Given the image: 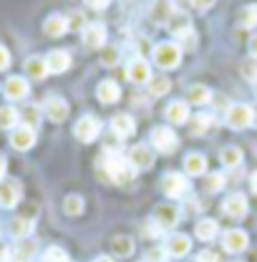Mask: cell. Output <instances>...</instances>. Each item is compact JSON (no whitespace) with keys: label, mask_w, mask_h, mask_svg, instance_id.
I'll list each match as a JSON object with an SVG mask.
<instances>
[{"label":"cell","mask_w":257,"mask_h":262,"mask_svg":"<svg viewBox=\"0 0 257 262\" xmlns=\"http://www.w3.org/2000/svg\"><path fill=\"white\" fill-rule=\"evenodd\" d=\"M220 162H222V166H227V169H237V166L242 164V149H240V146H225V149L220 151Z\"/></svg>","instance_id":"33"},{"label":"cell","mask_w":257,"mask_h":262,"mask_svg":"<svg viewBox=\"0 0 257 262\" xmlns=\"http://www.w3.org/2000/svg\"><path fill=\"white\" fill-rule=\"evenodd\" d=\"M250 56L257 61V35H252V40H250Z\"/></svg>","instance_id":"49"},{"label":"cell","mask_w":257,"mask_h":262,"mask_svg":"<svg viewBox=\"0 0 257 262\" xmlns=\"http://www.w3.org/2000/svg\"><path fill=\"white\" fill-rule=\"evenodd\" d=\"M184 101H187V106H207V103L212 101V91H209L204 83H194V86L187 89Z\"/></svg>","instance_id":"24"},{"label":"cell","mask_w":257,"mask_h":262,"mask_svg":"<svg viewBox=\"0 0 257 262\" xmlns=\"http://www.w3.org/2000/svg\"><path fill=\"white\" fill-rule=\"evenodd\" d=\"M43 58H46V66H48V73H66L71 68V56L63 48H53Z\"/></svg>","instance_id":"19"},{"label":"cell","mask_w":257,"mask_h":262,"mask_svg":"<svg viewBox=\"0 0 257 262\" xmlns=\"http://www.w3.org/2000/svg\"><path fill=\"white\" fill-rule=\"evenodd\" d=\"M194 234H197V239H202V242H212V239L220 234V225H217L215 220L204 217V220H199V222L194 225Z\"/></svg>","instance_id":"28"},{"label":"cell","mask_w":257,"mask_h":262,"mask_svg":"<svg viewBox=\"0 0 257 262\" xmlns=\"http://www.w3.org/2000/svg\"><path fill=\"white\" fill-rule=\"evenodd\" d=\"M189 250H192V239H189L187 234H179V232L169 234L166 242H164V252H166V257H174V260L189 255Z\"/></svg>","instance_id":"8"},{"label":"cell","mask_w":257,"mask_h":262,"mask_svg":"<svg viewBox=\"0 0 257 262\" xmlns=\"http://www.w3.org/2000/svg\"><path fill=\"white\" fill-rule=\"evenodd\" d=\"M83 28H86V18H83L81 13H73V15L68 18V31L83 33Z\"/></svg>","instance_id":"41"},{"label":"cell","mask_w":257,"mask_h":262,"mask_svg":"<svg viewBox=\"0 0 257 262\" xmlns=\"http://www.w3.org/2000/svg\"><path fill=\"white\" fill-rule=\"evenodd\" d=\"M111 131H114V136H119V139H128V136H134V131H136V121H134L128 114H116V116L111 119Z\"/></svg>","instance_id":"22"},{"label":"cell","mask_w":257,"mask_h":262,"mask_svg":"<svg viewBox=\"0 0 257 262\" xmlns=\"http://www.w3.org/2000/svg\"><path fill=\"white\" fill-rule=\"evenodd\" d=\"M164 116H166V121H169V126H182V124H189V119H192V114H189V106H187V101H169L166 103V108H164Z\"/></svg>","instance_id":"9"},{"label":"cell","mask_w":257,"mask_h":262,"mask_svg":"<svg viewBox=\"0 0 257 262\" xmlns=\"http://www.w3.org/2000/svg\"><path fill=\"white\" fill-rule=\"evenodd\" d=\"M33 144H35V131H33L31 126L18 124L15 129L10 131V146H13V149H18V151H28Z\"/></svg>","instance_id":"18"},{"label":"cell","mask_w":257,"mask_h":262,"mask_svg":"<svg viewBox=\"0 0 257 262\" xmlns=\"http://www.w3.org/2000/svg\"><path fill=\"white\" fill-rule=\"evenodd\" d=\"M161 192L169 196V199H182V196L189 192V179H187V174H182V171H169V174H164V179H161Z\"/></svg>","instance_id":"4"},{"label":"cell","mask_w":257,"mask_h":262,"mask_svg":"<svg viewBox=\"0 0 257 262\" xmlns=\"http://www.w3.org/2000/svg\"><path fill=\"white\" fill-rule=\"evenodd\" d=\"M83 209H86V204H83V196L78 194H68L63 202V212L68 217H81L83 214Z\"/></svg>","instance_id":"35"},{"label":"cell","mask_w":257,"mask_h":262,"mask_svg":"<svg viewBox=\"0 0 257 262\" xmlns=\"http://www.w3.org/2000/svg\"><path fill=\"white\" fill-rule=\"evenodd\" d=\"M174 13H177V5L169 3V0H154L149 5V20L157 23V26H166Z\"/></svg>","instance_id":"17"},{"label":"cell","mask_w":257,"mask_h":262,"mask_svg":"<svg viewBox=\"0 0 257 262\" xmlns=\"http://www.w3.org/2000/svg\"><path fill=\"white\" fill-rule=\"evenodd\" d=\"M247 242H250V237H247L245 229H227L225 234H222V247H225L229 255L245 252L247 250Z\"/></svg>","instance_id":"11"},{"label":"cell","mask_w":257,"mask_h":262,"mask_svg":"<svg viewBox=\"0 0 257 262\" xmlns=\"http://www.w3.org/2000/svg\"><path fill=\"white\" fill-rule=\"evenodd\" d=\"M26 76L33 78V81H43V78L48 76L46 58H40V56H31V58L26 61Z\"/></svg>","instance_id":"29"},{"label":"cell","mask_w":257,"mask_h":262,"mask_svg":"<svg viewBox=\"0 0 257 262\" xmlns=\"http://www.w3.org/2000/svg\"><path fill=\"white\" fill-rule=\"evenodd\" d=\"M152 61L159 66L161 71H172V68H177L179 61H182V48H179L177 43H172V40L157 43V46L152 48Z\"/></svg>","instance_id":"1"},{"label":"cell","mask_w":257,"mask_h":262,"mask_svg":"<svg viewBox=\"0 0 257 262\" xmlns=\"http://www.w3.org/2000/svg\"><path fill=\"white\" fill-rule=\"evenodd\" d=\"M225 124L234 131H242V129H247V126H252L255 124V108L247 106V103H232V106H227Z\"/></svg>","instance_id":"2"},{"label":"cell","mask_w":257,"mask_h":262,"mask_svg":"<svg viewBox=\"0 0 257 262\" xmlns=\"http://www.w3.org/2000/svg\"><path fill=\"white\" fill-rule=\"evenodd\" d=\"M5 98L8 101H26L28 94H31V83L23 78V76H10L8 81H5Z\"/></svg>","instance_id":"16"},{"label":"cell","mask_w":257,"mask_h":262,"mask_svg":"<svg viewBox=\"0 0 257 262\" xmlns=\"http://www.w3.org/2000/svg\"><path fill=\"white\" fill-rule=\"evenodd\" d=\"M146 262H166V252H164V247H161V245L149 247V252H146Z\"/></svg>","instance_id":"43"},{"label":"cell","mask_w":257,"mask_h":262,"mask_svg":"<svg viewBox=\"0 0 257 262\" xmlns=\"http://www.w3.org/2000/svg\"><path fill=\"white\" fill-rule=\"evenodd\" d=\"M10 260V247L5 242H0V262H8Z\"/></svg>","instance_id":"47"},{"label":"cell","mask_w":257,"mask_h":262,"mask_svg":"<svg viewBox=\"0 0 257 262\" xmlns=\"http://www.w3.org/2000/svg\"><path fill=\"white\" fill-rule=\"evenodd\" d=\"M68 101L61 96H51L46 101V106H43V114H46V119L48 121H53V124H61L68 119Z\"/></svg>","instance_id":"15"},{"label":"cell","mask_w":257,"mask_h":262,"mask_svg":"<svg viewBox=\"0 0 257 262\" xmlns=\"http://www.w3.org/2000/svg\"><path fill=\"white\" fill-rule=\"evenodd\" d=\"M227 184V177L222 171H212V174H207L204 177V182H202V187H204V192H209V194H217V192H222Z\"/></svg>","instance_id":"34"},{"label":"cell","mask_w":257,"mask_h":262,"mask_svg":"<svg viewBox=\"0 0 257 262\" xmlns=\"http://www.w3.org/2000/svg\"><path fill=\"white\" fill-rule=\"evenodd\" d=\"M179 40H182V43H177V46L182 48V53H184V51H194V48H197V33H194V31H189L187 35H182Z\"/></svg>","instance_id":"42"},{"label":"cell","mask_w":257,"mask_h":262,"mask_svg":"<svg viewBox=\"0 0 257 262\" xmlns=\"http://www.w3.org/2000/svg\"><path fill=\"white\" fill-rule=\"evenodd\" d=\"M20 124V114L15 106H0V129L13 131Z\"/></svg>","instance_id":"32"},{"label":"cell","mask_w":257,"mask_h":262,"mask_svg":"<svg viewBox=\"0 0 257 262\" xmlns=\"http://www.w3.org/2000/svg\"><path fill=\"white\" fill-rule=\"evenodd\" d=\"M250 184H252V192H257V171H252V177H250Z\"/></svg>","instance_id":"51"},{"label":"cell","mask_w":257,"mask_h":262,"mask_svg":"<svg viewBox=\"0 0 257 262\" xmlns=\"http://www.w3.org/2000/svg\"><path fill=\"white\" fill-rule=\"evenodd\" d=\"M121 96V89H119V83L116 81H111V78H106V81H101L96 86V98L101 103H116Z\"/></svg>","instance_id":"25"},{"label":"cell","mask_w":257,"mask_h":262,"mask_svg":"<svg viewBox=\"0 0 257 262\" xmlns=\"http://www.w3.org/2000/svg\"><path fill=\"white\" fill-rule=\"evenodd\" d=\"M222 212H225L227 217H232V220H242L247 212H250V202H247V196L245 194H229L222 202Z\"/></svg>","instance_id":"14"},{"label":"cell","mask_w":257,"mask_h":262,"mask_svg":"<svg viewBox=\"0 0 257 262\" xmlns=\"http://www.w3.org/2000/svg\"><path fill=\"white\" fill-rule=\"evenodd\" d=\"M215 124V116H209V114H197L189 119V131H192L194 136H199V134H204V131L209 129Z\"/></svg>","instance_id":"36"},{"label":"cell","mask_w":257,"mask_h":262,"mask_svg":"<svg viewBox=\"0 0 257 262\" xmlns=\"http://www.w3.org/2000/svg\"><path fill=\"white\" fill-rule=\"evenodd\" d=\"M98 134H101V121H98L94 114L81 116V119L76 121V126H73V136H76L81 144H91V141H96Z\"/></svg>","instance_id":"5"},{"label":"cell","mask_w":257,"mask_h":262,"mask_svg":"<svg viewBox=\"0 0 257 262\" xmlns=\"http://www.w3.org/2000/svg\"><path fill=\"white\" fill-rule=\"evenodd\" d=\"M197 262H220V255H217L215 250H202V252L197 255Z\"/></svg>","instance_id":"45"},{"label":"cell","mask_w":257,"mask_h":262,"mask_svg":"<svg viewBox=\"0 0 257 262\" xmlns=\"http://www.w3.org/2000/svg\"><path fill=\"white\" fill-rule=\"evenodd\" d=\"M83 43H86V48H91V51H101L103 46H106V26L103 23H86V28H83Z\"/></svg>","instance_id":"12"},{"label":"cell","mask_w":257,"mask_h":262,"mask_svg":"<svg viewBox=\"0 0 257 262\" xmlns=\"http://www.w3.org/2000/svg\"><path fill=\"white\" fill-rule=\"evenodd\" d=\"M126 162L136 169V171H146V169H152L154 166V149L152 146H146V144H136V146H131L126 154Z\"/></svg>","instance_id":"7"},{"label":"cell","mask_w":257,"mask_h":262,"mask_svg":"<svg viewBox=\"0 0 257 262\" xmlns=\"http://www.w3.org/2000/svg\"><path fill=\"white\" fill-rule=\"evenodd\" d=\"M169 89H172V81L166 78V76H157V78H152L149 81V94L152 96H166L169 94Z\"/></svg>","instance_id":"37"},{"label":"cell","mask_w":257,"mask_h":262,"mask_svg":"<svg viewBox=\"0 0 257 262\" xmlns=\"http://www.w3.org/2000/svg\"><path fill=\"white\" fill-rule=\"evenodd\" d=\"M126 76L131 83H136V86H149V81L154 78L152 76V66L146 63L144 58H134L126 68Z\"/></svg>","instance_id":"13"},{"label":"cell","mask_w":257,"mask_h":262,"mask_svg":"<svg viewBox=\"0 0 257 262\" xmlns=\"http://www.w3.org/2000/svg\"><path fill=\"white\" fill-rule=\"evenodd\" d=\"M179 207L174 204V202H166V204H159L157 209H154V217H152V222L161 229V232H166V229H174L179 225Z\"/></svg>","instance_id":"6"},{"label":"cell","mask_w":257,"mask_h":262,"mask_svg":"<svg viewBox=\"0 0 257 262\" xmlns=\"http://www.w3.org/2000/svg\"><path fill=\"white\" fill-rule=\"evenodd\" d=\"M33 229H35V225L28 217H15V220L8 222V232H10L13 239H31Z\"/></svg>","instance_id":"23"},{"label":"cell","mask_w":257,"mask_h":262,"mask_svg":"<svg viewBox=\"0 0 257 262\" xmlns=\"http://www.w3.org/2000/svg\"><path fill=\"white\" fill-rule=\"evenodd\" d=\"M40 262H71V260H68V252H66L63 247L51 245V247H46V252H43Z\"/></svg>","instance_id":"38"},{"label":"cell","mask_w":257,"mask_h":262,"mask_svg":"<svg viewBox=\"0 0 257 262\" xmlns=\"http://www.w3.org/2000/svg\"><path fill=\"white\" fill-rule=\"evenodd\" d=\"M20 196H23L20 182H15V179H3V182H0V207L13 209V207L20 202Z\"/></svg>","instance_id":"10"},{"label":"cell","mask_w":257,"mask_h":262,"mask_svg":"<svg viewBox=\"0 0 257 262\" xmlns=\"http://www.w3.org/2000/svg\"><path fill=\"white\" fill-rule=\"evenodd\" d=\"M119 48H111V46H103L101 48V63L103 66H116L119 63Z\"/></svg>","instance_id":"40"},{"label":"cell","mask_w":257,"mask_h":262,"mask_svg":"<svg viewBox=\"0 0 257 262\" xmlns=\"http://www.w3.org/2000/svg\"><path fill=\"white\" fill-rule=\"evenodd\" d=\"M166 28H169L172 35L182 38V35H187V33L192 31V20H189V15H187V13H182V10L177 8V13L172 15V20L166 23Z\"/></svg>","instance_id":"26"},{"label":"cell","mask_w":257,"mask_h":262,"mask_svg":"<svg viewBox=\"0 0 257 262\" xmlns=\"http://www.w3.org/2000/svg\"><path fill=\"white\" fill-rule=\"evenodd\" d=\"M89 5H91V8H96V10H103V8H106L109 3H106V0H91Z\"/></svg>","instance_id":"50"},{"label":"cell","mask_w":257,"mask_h":262,"mask_svg":"<svg viewBox=\"0 0 257 262\" xmlns=\"http://www.w3.org/2000/svg\"><path fill=\"white\" fill-rule=\"evenodd\" d=\"M252 89H255V96H257V81H255V83H252Z\"/></svg>","instance_id":"53"},{"label":"cell","mask_w":257,"mask_h":262,"mask_svg":"<svg viewBox=\"0 0 257 262\" xmlns=\"http://www.w3.org/2000/svg\"><path fill=\"white\" fill-rule=\"evenodd\" d=\"M38 255V245L33 239H18L15 247L10 250L13 262H33V257Z\"/></svg>","instance_id":"21"},{"label":"cell","mask_w":257,"mask_h":262,"mask_svg":"<svg viewBox=\"0 0 257 262\" xmlns=\"http://www.w3.org/2000/svg\"><path fill=\"white\" fill-rule=\"evenodd\" d=\"M18 114H20V124H23V126H31L33 131L40 126V106H35V103H26Z\"/></svg>","instance_id":"31"},{"label":"cell","mask_w":257,"mask_h":262,"mask_svg":"<svg viewBox=\"0 0 257 262\" xmlns=\"http://www.w3.org/2000/svg\"><path fill=\"white\" fill-rule=\"evenodd\" d=\"M134 250H136V245H134V239L126 237V234H119V237L111 239V252H114L116 257H131Z\"/></svg>","instance_id":"30"},{"label":"cell","mask_w":257,"mask_h":262,"mask_svg":"<svg viewBox=\"0 0 257 262\" xmlns=\"http://www.w3.org/2000/svg\"><path fill=\"white\" fill-rule=\"evenodd\" d=\"M149 141H152V149L159 154H174L179 146V136L172 126H154L149 134Z\"/></svg>","instance_id":"3"},{"label":"cell","mask_w":257,"mask_h":262,"mask_svg":"<svg viewBox=\"0 0 257 262\" xmlns=\"http://www.w3.org/2000/svg\"><path fill=\"white\" fill-rule=\"evenodd\" d=\"M5 169H8V159H5V154L0 151V182H3V177H5Z\"/></svg>","instance_id":"48"},{"label":"cell","mask_w":257,"mask_h":262,"mask_svg":"<svg viewBox=\"0 0 257 262\" xmlns=\"http://www.w3.org/2000/svg\"><path fill=\"white\" fill-rule=\"evenodd\" d=\"M43 33L48 38H61L63 33H68V15H61V13H53L43 20Z\"/></svg>","instance_id":"20"},{"label":"cell","mask_w":257,"mask_h":262,"mask_svg":"<svg viewBox=\"0 0 257 262\" xmlns=\"http://www.w3.org/2000/svg\"><path fill=\"white\" fill-rule=\"evenodd\" d=\"M242 76L247 78V81H257V61H247V63L242 66Z\"/></svg>","instance_id":"44"},{"label":"cell","mask_w":257,"mask_h":262,"mask_svg":"<svg viewBox=\"0 0 257 262\" xmlns=\"http://www.w3.org/2000/svg\"><path fill=\"white\" fill-rule=\"evenodd\" d=\"M184 171H187V177H202V174H207V157L199 154V151L187 154L184 157Z\"/></svg>","instance_id":"27"},{"label":"cell","mask_w":257,"mask_h":262,"mask_svg":"<svg viewBox=\"0 0 257 262\" xmlns=\"http://www.w3.org/2000/svg\"><path fill=\"white\" fill-rule=\"evenodd\" d=\"M94 262H116V260H114V257H96Z\"/></svg>","instance_id":"52"},{"label":"cell","mask_w":257,"mask_h":262,"mask_svg":"<svg viewBox=\"0 0 257 262\" xmlns=\"http://www.w3.org/2000/svg\"><path fill=\"white\" fill-rule=\"evenodd\" d=\"M240 26L242 28H255L257 26V5H247L240 13Z\"/></svg>","instance_id":"39"},{"label":"cell","mask_w":257,"mask_h":262,"mask_svg":"<svg viewBox=\"0 0 257 262\" xmlns=\"http://www.w3.org/2000/svg\"><path fill=\"white\" fill-rule=\"evenodd\" d=\"M8 66H10V53L5 46H0V71H5Z\"/></svg>","instance_id":"46"}]
</instances>
